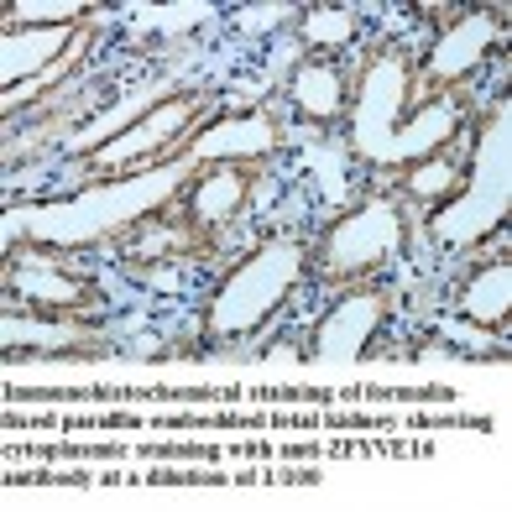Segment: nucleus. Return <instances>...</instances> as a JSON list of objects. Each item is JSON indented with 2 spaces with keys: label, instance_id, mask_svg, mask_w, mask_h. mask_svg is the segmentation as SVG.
<instances>
[{
  "label": "nucleus",
  "instance_id": "ddd939ff",
  "mask_svg": "<svg viewBox=\"0 0 512 512\" xmlns=\"http://www.w3.org/2000/svg\"><path fill=\"white\" fill-rule=\"evenodd\" d=\"M283 100H288V115L298 126L340 131L345 105H351V68L340 58H298L288 68Z\"/></svg>",
  "mask_w": 512,
  "mask_h": 512
},
{
  "label": "nucleus",
  "instance_id": "2eb2a0df",
  "mask_svg": "<svg viewBox=\"0 0 512 512\" xmlns=\"http://www.w3.org/2000/svg\"><path fill=\"white\" fill-rule=\"evenodd\" d=\"M100 11L74 0V6H32V0H16L6 6V27H63V21H95Z\"/></svg>",
  "mask_w": 512,
  "mask_h": 512
},
{
  "label": "nucleus",
  "instance_id": "f03ea898",
  "mask_svg": "<svg viewBox=\"0 0 512 512\" xmlns=\"http://www.w3.org/2000/svg\"><path fill=\"white\" fill-rule=\"evenodd\" d=\"M512 230V100L492 95L476 105L460 136V168L450 189L429 204L424 236L439 251L476 256Z\"/></svg>",
  "mask_w": 512,
  "mask_h": 512
},
{
  "label": "nucleus",
  "instance_id": "9b49d317",
  "mask_svg": "<svg viewBox=\"0 0 512 512\" xmlns=\"http://www.w3.org/2000/svg\"><path fill=\"white\" fill-rule=\"evenodd\" d=\"M262 173H267L262 162H204V168H194L189 178L178 183L173 209L194 230H204L209 241H220L225 230L246 215V204L256 194V183H262Z\"/></svg>",
  "mask_w": 512,
  "mask_h": 512
},
{
  "label": "nucleus",
  "instance_id": "7ed1b4c3",
  "mask_svg": "<svg viewBox=\"0 0 512 512\" xmlns=\"http://www.w3.org/2000/svg\"><path fill=\"white\" fill-rule=\"evenodd\" d=\"M304 277V241L298 236H262L246 246L215 283L199 293L194 304V356L215 351H241L256 335H267L277 319L288 314Z\"/></svg>",
  "mask_w": 512,
  "mask_h": 512
},
{
  "label": "nucleus",
  "instance_id": "4468645a",
  "mask_svg": "<svg viewBox=\"0 0 512 512\" xmlns=\"http://www.w3.org/2000/svg\"><path fill=\"white\" fill-rule=\"evenodd\" d=\"M361 27H366V16H361V6H351V0H319V6H304L293 16L298 58H340L345 48H356Z\"/></svg>",
  "mask_w": 512,
  "mask_h": 512
},
{
  "label": "nucleus",
  "instance_id": "39448f33",
  "mask_svg": "<svg viewBox=\"0 0 512 512\" xmlns=\"http://www.w3.org/2000/svg\"><path fill=\"white\" fill-rule=\"evenodd\" d=\"M283 147L288 115L277 105H209L199 121H189L162 147L152 168H204V162H262V168H272Z\"/></svg>",
  "mask_w": 512,
  "mask_h": 512
},
{
  "label": "nucleus",
  "instance_id": "20e7f679",
  "mask_svg": "<svg viewBox=\"0 0 512 512\" xmlns=\"http://www.w3.org/2000/svg\"><path fill=\"white\" fill-rule=\"evenodd\" d=\"M413 241V215L403 194L377 189L361 194L345 209H335L314 236L304 241V277L309 288H351V283H377L408 256Z\"/></svg>",
  "mask_w": 512,
  "mask_h": 512
},
{
  "label": "nucleus",
  "instance_id": "f8f14e48",
  "mask_svg": "<svg viewBox=\"0 0 512 512\" xmlns=\"http://www.w3.org/2000/svg\"><path fill=\"white\" fill-rule=\"evenodd\" d=\"M450 314L497 345L512 340V256L507 251L476 256L465 267V277L450 288Z\"/></svg>",
  "mask_w": 512,
  "mask_h": 512
},
{
  "label": "nucleus",
  "instance_id": "6e6552de",
  "mask_svg": "<svg viewBox=\"0 0 512 512\" xmlns=\"http://www.w3.org/2000/svg\"><path fill=\"white\" fill-rule=\"evenodd\" d=\"M209 105H215V100H209V89H168V95H157L136 126L115 131V136H105V142H95V147L79 152L84 178H89V183H105V178H115V173H126V178L147 173L152 162L162 157V147H168L189 121H199Z\"/></svg>",
  "mask_w": 512,
  "mask_h": 512
},
{
  "label": "nucleus",
  "instance_id": "1a4fd4ad",
  "mask_svg": "<svg viewBox=\"0 0 512 512\" xmlns=\"http://www.w3.org/2000/svg\"><path fill=\"white\" fill-rule=\"evenodd\" d=\"M6 309L32 314H68V319H110L105 288L84 267L63 262L42 241H21L6 262Z\"/></svg>",
  "mask_w": 512,
  "mask_h": 512
},
{
  "label": "nucleus",
  "instance_id": "0eeeda50",
  "mask_svg": "<svg viewBox=\"0 0 512 512\" xmlns=\"http://www.w3.org/2000/svg\"><path fill=\"white\" fill-rule=\"evenodd\" d=\"M434 42L418 48V89H465L492 58L507 53L502 6H450L434 11Z\"/></svg>",
  "mask_w": 512,
  "mask_h": 512
},
{
  "label": "nucleus",
  "instance_id": "9d476101",
  "mask_svg": "<svg viewBox=\"0 0 512 512\" xmlns=\"http://www.w3.org/2000/svg\"><path fill=\"white\" fill-rule=\"evenodd\" d=\"M178 194V189H173ZM173 194L147 204L142 215H131L121 225H110L100 246H110L126 267H173V262H209L220 251V241H209L204 230H194L189 220L173 209Z\"/></svg>",
  "mask_w": 512,
  "mask_h": 512
},
{
  "label": "nucleus",
  "instance_id": "f257e3e1",
  "mask_svg": "<svg viewBox=\"0 0 512 512\" xmlns=\"http://www.w3.org/2000/svg\"><path fill=\"white\" fill-rule=\"evenodd\" d=\"M471 115L476 100L465 89H418V48H408L403 37H382L351 68V105L340 136L351 162L377 173L382 189L429 199V173L450 162Z\"/></svg>",
  "mask_w": 512,
  "mask_h": 512
},
{
  "label": "nucleus",
  "instance_id": "423d86ee",
  "mask_svg": "<svg viewBox=\"0 0 512 512\" xmlns=\"http://www.w3.org/2000/svg\"><path fill=\"white\" fill-rule=\"evenodd\" d=\"M392 314H398V293H392L382 277L377 283H351V288H340V298H330V304L314 314L298 356L309 366L371 361L382 351L387 330H392Z\"/></svg>",
  "mask_w": 512,
  "mask_h": 512
}]
</instances>
